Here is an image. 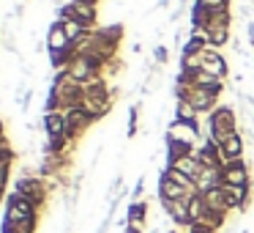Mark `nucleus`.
<instances>
[{"label": "nucleus", "instance_id": "nucleus-1", "mask_svg": "<svg viewBox=\"0 0 254 233\" xmlns=\"http://www.w3.org/2000/svg\"><path fill=\"white\" fill-rule=\"evenodd\" d=\"M14 192H19L22 198H28L30 203L36 206V209L44 214L47 203H50V195H52V187L47 178H41L39 173H19L17 178H14Z\"/></svg>", "mask_w": 254, "mask_h": 233}, {"label": "nucleus", "instance_id": "nucleus-2", "mask_svg": "<svg viewBox=\"0 0 254 233\" xmlns=\"http://www.w3.org/2000/svg\"><path fill=\"white\" fill-rule=\"evenodd\" d=\"M241 132V121H238V110L232 105H219L208 116V137L213 143H224L230 134Z\"/></svg>", "mask_w": 254, "mask_h": 233}, {"label": "nucleus", "instance_id": "nucleus-3", "mask_svg": "<svg viewBox=\"0 0 254 233\" xmlns=\"http://www.w3.org/2000/svg\"><path fill=\"white\" fill-rule=\"evenodd\" d=\"M61 17H74L85 30L99 28V25H96L99 22V6H90L85 0H66L63 6L55 8V19H61Z\"/></svg>", "mask_w": 254, "mask_h": 233}, {"label": "nucleus", "instance_id": "nucleus-4", "mask_svg": "<svg viewBox=\"0 0 254 233\" xmlns=\"http://www.w3.org/2000/svg\"><path fill=\"white\" fill-rule=\"evenodd\" d=\"M164 140H175V143H186V145H194V148H197L202 140H208V134L199 129V121L189 123V121H175V118H172L164 129Z\"/></svg>", "mask_w": 254, "mask_h": 233}, {"label": "nucleus", "instance_id": "nucleus-5", "mask_svg": "<svg viewBox=\"0 0 254 233\" xmlns=\"http://www.w3.org/2000/svg\"><path fill=\"white\" fill-rule=\"evenodd\" d=\"M93 123H96L93 116H88V113L82 110V105L63 110V126H66V137L71 140V143H77V140L82 137V134L88 132Z\"/></svg>", "mask_w": 254, "mask_h": 233}, {"label": "nucleus", "instance_id": "nucleus-6", "mask_svg": "<svg viewBox=\"0 0 254 233\" xmlns=\"http://www.w3.org/2000/svg\"><path fill=\"white\" fill-rule=\"evenodd\" d=\"M6 220H17V222H22V220H41V211L36 209L33 203H30L28 198H22L19 192H8V200H6Z\"/></svg>", "mask_w": 254, "mask_h": 233}, {"label": "nucleus", "instance_id": "nucleus-7", "mask_svg": "<svg viewBox=\"0 0 254 233\" xmlns=\"http://www.w3.org/2000/svg\"><path fill=\"white\" fill-rule=\"evenodd\" d=\"M221 178H224L227 187H252V167H249L246 159L230 162V165L221 167Z\"/></svg>", "mask_w": 254, "mask_h": 233}, {"label": "nucleus", "instance_id": "nucleus-8", "mask_svg": "<svg viewBox=\"0 0 254 233\" xmlns=\"http://www.w3.org/2000/svg\"><path fill=\"white\" fill-rule=\"evenodd\" d=\"M238 159H246V137H243L241 132L230 134V137L219 145V162H221V167L230 165V162H238Z\"/></svg>", "mask_w": 254, "mask_h": 233}, {"label": "nucleus", "instance_id": "nucleus-9", "mask_svg": "<svg viewBox=\"0 0 254 233\" xmlns=\"http://www.w3.org/2000/svg\"><path fill=\"white\" fill-rule=\"evenodd\" d=\"M202 69L210 74V77H216V80L230 77V63H227L224 55H221V50H213V47L202 50Z\"/></svg>", "mask_w": 254, "mask_h": 233}, {"label": "nucleus", "instance_id": "nucleus-10", "mask_svg": "<svg viewBox=\"0 0 254 233\" xmlns=\"http://www.w3.org/2000/svg\"><path fill=\"white\" fill-rule=\"evenodd\" d=\"M161 209L167 211L170 222L175 228H186L191 225V214H189V200H159Z\"/></svg>", "mask_w": 254, "mask_h": 233}, {"label": "nucleus", "instance_id": "nucleus-11", "mask_svg": "<svg viewBox=\"0 0 254 233\" xmlns=\"http://www.w3.org/2000/svg\"><path fill=\"white\" fill-rule=\"evenodd\" d=\"M41 132L47 134V143L66 137V126H63V113H44L41 116Z\"/></svg>", "mask_w": 254, "mask_h": 233}, {"label": "nucleus", "instance_id": "nucleus-12", "mask_svg": "<svg viewBox=\"0 0 254 233\" xmlns=\"http://www.w3.org/2000/svg\"><path fill=\"white\" fill-rule=\"evenodd\" d=\"M44 41H47V55H50V52H61V50H66V47L71 44L68 36H66V30H63V25L58 22V19H52V25L47 28Z\"/></svg>", "mask_w": 254, "mask_h": 233}, {"label": "nucleus", "instance_id": "nucleus-13", "mask_svg": "<svg viewBox=\"0 0 254 233\" xmlns=\"http://www.w3.org/2000/svg\"><path fill=\"white\" fill-rule=\"evenodd\" d=\"M194 184H197V192H202V195L210 192V189H216V187H221V184H224V178H221V165L202 167Z\"/></svg>", "mask_w": 254, "mask_h": 233}, {"label": "nucleus", "instance_id": "nucleus-14", "mask_svg": "<svg viewBox=\"0 0 254 233\" xmlns=\"http://www.w3.org/2000/svg\"><path fill=\"white\" fill-rule=\"evenodd\" d=\"M194 159L199 162V165L202 167H213V165H221L219 162V143H213V140H202V143L197 145V148H194Z\"/></svg>", "mask_w": 254, "mask_h": 233}, {"label": "nucleus", "instance_id": "nucleus-15", "mask_svg": "<svg viewBox=\"0 0 254 233\" xmlns=\"http://www.w3.org/2000/svg\"><path fill=\"white\" fill-rule=\"evenodd\" d=\"M159 200H189L194 192H189L186 187H181V184L170 181V178H161L159 176Z\"/></svg>", "mask_w": 254, "mask_h": 233}, {"label": "nucleus", "instance_id": "nucleus-16", "mask_svg": "<svg viewBox=\"0 0 254 233\" xmlns=\"http://www.w3.org/2000/svg\"><path fill=\"white\" fill-rule=\"evenodd\" d=\"M189 105H191L199 116H210V113L219 107V99H216V96H210V94H205V91H199V88H191Z\"/></svg>", "mask_w": 254, "mask_h": 233}, {"label": "nucleus", "instance_id": "nucleus-17", "mask_svg": "<svg viewBox=\"0 0 254 233\" xmlns=\"http://www.w3.org/2000/svg\"><path fill=\"white\" fill-rule=\"evenodd\" d=\"M202 195V192H199ZM205 198V206H208V211H219V214H230V206H227V195H224V187H216L210 189V192L202 195Z\"/></svg>", "mask_w": 254, "mask_h": 233}, {"label": "nucleus", "instance_id": "nucleus-18", "mask_svg": "<svg viewBox=\"0 0 254 233\" xmlns=\"http://www.w3.org/2000/svg\"><path fill=\"white\" fill-rule=\"evenodd\" d=\"M191 154H194V145L175 143V140H164V156H167V165H175L178 159H183V156H191Z\"/></svg>", "mask_w": 254, "mask_h": 233}, {"label": "nucleus", "instance_id": "nucleus-19", "mask_svg": "<svg viewBox=\"0 0 254 233\" xmlns=\"http://www.w3.org/2000/svg\"><path fill=\"white\" fill-rule=\"evenodd\" d=\"M36 228H39V220H6L3 217V222H0V233H36Z\"/></svg>", "mask_w": 254, "mask_h": 233}, {"label": "nucleus", "instance_id": "nucleus-20", "mask_svg": "<svg viewBox=\"0 0 254 233\" xmlns=\"http://www.w3.org/2000/svg\"><path fill=\"white\" fill-rule=\"evenodd\" d=\"M148 211H150L148 200H131L128 209H126V220L137 222V225H145V222H148Z\"/></svg>", "mask_w": 254, "mask_h": 233}, {"label": "nucleus", "instance_id": "nucleus-21", "mask_svg": "<svg viewBox=\"0 0 254 233\" xmlns=\"http://www.w3.org/2000/svg\"><path fill=\"white\" fill-rule=\"evenodd\" d=\"M167 167H175V170H181L186 178H191V181H197L199 170H202V165H199L194 156H183V159H178L175 165H167Z\"/></svg>", "mask_w": 254, "mask_h": 233}, {"label": "nucleus", "instance_id": "nucleus-22", "mask_svg": "<svg viewBox=\"0 0 254 233\" xmlns=\"http://www.w3.org/2000/svg\"><path fill=\"white\" fill-rule=\"evenodd\" d=\"M178 63H181V72L197 74V72H202V52H181Z\"/></svg>", "mask_w": 254, "mask_h": 233}, {"label": "nucleus", "instance_id": "nucleus-23", "mask_svg": "<svg viewBox=\"0 0 254 233\" xmlns=\"http://www.w3.org/2000/svg\"><path fill=\"white\" fill-rule=\"evenodd\" d=\"M58 22L63 25V30H66L68 41H79V39H82L85 33H90V30H85V28H82V25H79V22H77V19H74V17H61V19H58Z\"/></svg>", "mask_w": 254, "mask_h": 233}, {"label": "nucleus", "instance_id": "nucleus-24", "mask_svg": "<svg viewBox=\"0 0 254 233\" xmlns=\"http://www.w3.org/2000/svg\"><path fill=\"white\" fill-rule=\"evenodd\" d=\"M159 176H161V178H170V181L181 184V187H186L189 192H197V184H194L191 178H186V176H183L181 170H175V167H167V165H164V170H161Z\"/></svg>", "mask_w": 254, "mask_h": 233}, {"label": "nucleus", "instance_id": "nucleus-25", "mask_svg": "<svg viewBox=\"0 0 254 233\" xmlns=\"http://www.w3.org/2000/svg\"><path fill=\"white\" fill-rule=\"evenodd\" d=\"M172 118H175V121H189V123H197L202 116H199V113L194 110L191 105H189V102H175V116H172Z\"/></svg>", "mask_w": 254, "mask_h": 233}, {"label": "nucleus", "instance_id": "nucleus-26", "mask_svg": "<svg viewBox=\"0 0 254 233\" xmlns=\"http://www.w3.org/2000/svg\"><path fill=\"white\" fill-rule=\"evenodd\" d=\"M208 22H210V11L202 8L199 3H194L191 14H189V28H208Z\"/></svg>", "mask_w": 254, "mask_h": 233}, {"label": "nucleus", "instance_id": "nucleus-27", "mask_svg": "<svg viewBox=\"0 0 254 233\" xmlns=\"http://www.w3.org/2000/svg\"><path fill=\"white\" fill-rule=\"evenodd\" d=\"M230 41H232L230 28H213L210 30V47H213V50H224V47H230Z\"/></svg>", "mask_w": 254, "mask_h": 233}, {"label": "nucleus", "instance_id": "nucleus-28", "mask_svg": "<svg viewBox=\"0 0 254 233\" xmlns=\"http://www.w3.org/2000/svg\"><path fill=\"white\" fill-rule=\"evenodd\" d=\"M205 211H208V206H205V198L199 192H194L191 198H189V214H191V222H199L205 217Z\"/></svg>", "mask_w": 254, "mask_h": 233}, {"label": "nucleus", "instance_id": "nucleus-29", "mask_svg": "<svg viewBox=\"0 0 254 233\" xmlns=\"http://www.w3.org/2000/svg\"><path fill=\"white\" fill-rule=\"evenodd\" d=\"M230 25H232V11H230V8H224V11H213V14H210L208 30H213V28H230Z\"/></svg>", "mask_w": 254, "mask_h": 233}, {"label": "nucleus", "instance_id": "nucleus-30", "mask_svg": "<svg viewBox=\"0 0 254 233\" xmlns=\"http://www.w3.org/2000/svg\"><path fill=\"white\" fill-rule=\"evenodd\" d=\"M194 3H199L202 8H208L210 14H213V11H224V8L232 6V0H194Z\"/></svg>", "mask_w": 254, "mask_h": 233}, {"label": "nucleus", "instance_id": "nucleus-31", "mask_svg": "<svg viewBox=\"0 0 254 233\" xmlns=\"http://www.w3.org/2000/svg\"><path fill=\"white\" fill-rule=\"evenodd\" d=\"M153 61H156V66L164 69L167 63H170V50H167L164 44H156V47H153Z\"/></svg>", "mask_w": 254, "mask_h": 233}, {"label": "nucleus", "instance_id": "nucleus-32", "mask_svg": "<svg viewBox=\"0 0 254 233\" xmlns=\"http://www.w3.org/2000/svg\"><path fill=\"white\" fill-rule=\"evenodd\" d=\"M11 167L14 165H8V162H6V165H0V187H3V189H8V181H11Z\"/></svg>", "mask_w": 254, "mask_h": 233}, {"label": "nucleus", "instance_id": "nucleus-33", "mask_svg": "<svg viewBox=\"0 0 254 233\" xmlns=\"http://www.w3.org/2000/svg\"><path fill=\"white\" fill-rule=\"evenodd\" d=\"M202 50H208V47H205L202 41H197V39H186V44H183V50H181V52H202Z\"/></svg>", "mask_w": 254, "mask_h": 233}, {"label": "nucleus", "instance_id": "nucleus-34", "mask_svg": "<svg viewBox=\"0 0 254 233\" xmlns=\"http://www.w3.org/2000/svg\"><path fill=\"white\" fill-rule=\"evenodd\" d=\"M131 200H145V178L142 176L137 178V184H134V189H131Z\"/></svg>", "mask_w": 254, "mask_h": 233}, {"label": "nucleus", "instance_id": "nucleus-35", "mask_svg": "<svg viewBox=\"0 0 254 233\" xmlns=\"http://www.w3.org/2000/svg\"><path fill=\"white\" fill-rule=\"evenodd\" d=\"M243 36H246L249 47H254V19L252 22H243Z\"/></svg>", "mask_w": 254, "mask_h": 233}, {"label": "nucleus", "instance_id": "nucleus-36", "mask_svg": "<svg viewBox=\"0 0 254 233\" xmlns=\"http://www.w3.org/2000/svg\"><path fill=\"white\" fill-rule=\"evenodd\" d=\"M186 233H216V231H210V228H205V225H197V222H191V225L186 228Z\"/></svg>", "mask_w": 254, "mask_h": 233}, {"label": "nucleus", "instance_id": "nucleus-37", "mask_svg": "<svg viewBox=\"0 0 254 233\" xmlns=\"http://www.w3.org/2000/svg\"><path fill=\"white\" fill-rule=\"evenodd\" d=\"M123 233H145V225H137V222H128V225L123 228Z\"/></svg>", "mask_w": 254, "mask_h": 233}, {"label": "nucleus", "instance_id": "nucleus-38", "mask_svg": "<svg viewBox=\"0 0 254 233\" xmlns=\"http://www.w3.org/2000/svg\"><path fill=\"white\" fill-rule=\"evenodd\" d=\"M8 134H6V121H3V118H0V140H6Z\"/></svg>", "mask_w": 254, "mask_h": 233}, {"label": "nucleus", "instance_id": "nucleus-39", "mask_svg": "<svg viewBox=\"0 0 254 233\" xmlns=\"http://www.w3.org/2000/svg\"><path fill=\"white\" fill-rule=\"evenodd\" d=\"M131 52H134V55H142V52H145V47H142V44H139V41H137V44L131 47Z\"/></svg>", "mask_w": 254, "mask_h": 233}, {"label": "nucleus", "instance_id": "nucleus-40", "mask_svg": "<svg viewBox=\"0 0 254 233\" xmlns=\"http://www.w3.org/2000/svg\"><path fill=\"white\" fill-rule=\"evenodd\" d=\"M170 3H172V0H156V8H167Z\"/></svg>", "mask_w": 254, "mask_h": 233}, {"label": "nucleus", "instance_id": "nucleus-41", "mask_svg": "<svg viewBox=\"0 0 254 233\" xmlns=\"http://www.w3.org/2000/svg\"><path fill=\"white\" fill-rule=\"evenodd\" d=\"M6 192H8V189L0 187V203H3V206H6V200H8V198H6Z\"/></svg>", "mask_w": 254, "mask_h": 233}, {"label": "nucleus", "instance_id": "nucleus-42", "mask_svg": "<svg viewBox=\"0 0 254 233\" xmlns=\"http://www.w3.org/2000/svg\"><path fill=\"white\" fill-rule=\"evenodd\" d=\"M85 3H90V6H99V0H85Z\"/></svg>", "mask_w": 254, "mask_h": 233}, {"label": "nucleus", "instance_id": "nucleus-43", "mask_svg": "<svg viewBox=\"0 0 254 233\" xmlns=\"http://www.w3.org/2000/svg\"><path fill=\"white\" fill-rule=\"evenodd\" d=\"M252 198H254V184H252Z\"/></svg>", "mask_w": 254, "mask_h": 233}]
</instances>
